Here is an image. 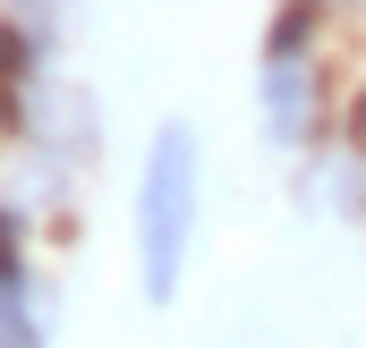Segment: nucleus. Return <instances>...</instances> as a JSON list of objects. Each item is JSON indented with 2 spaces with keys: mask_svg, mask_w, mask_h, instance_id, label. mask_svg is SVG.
Returning a JSON list of instances; mask_svg holds the SVG:
<instances>
[{
  "mask_svg": "<svg viewBox=\"0 0 366 348\" xmlns=\"http://www.w3.org/2000/svg\"><path fill=\"white\" fill-rule=\"evenodd\" d=\"M196 213H204V145L187 119H162L145 145V178H137V289H145V306L179 297Z\"/></svg>",
  "mask_w": 366,
  "mask_h": 348,
  "instance_id": "nucleus-1",
  "label": "nucleus"
},
{
  "mask_svg": "<svg viewBox=\"0 0 366 348\" xmlns=\"http://www.w3.org/2000/svg\"><path fill=\"white\" fill-rule=\"evenodd\" d=\"M256 111L273 145H307L315 136V60H307V0H290V17H273L264 68H256Z\"/></svg>",
  "mask_w": 366,
  "mask_h": 348,
  "instance_id": "nucleus-2",
  "label": "nucleus"
}]
</instances>
